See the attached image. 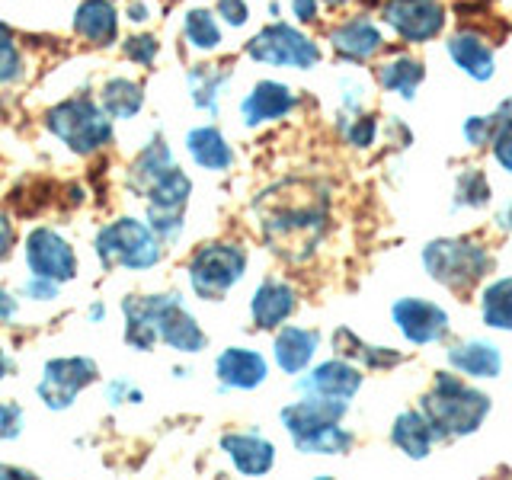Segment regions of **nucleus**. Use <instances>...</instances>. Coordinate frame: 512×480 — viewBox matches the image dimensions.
<instances>
[{
    "mask_svg": "<svg viewBox=\"0 0 512 480\" xmlns=\"http://www.w3.org/2000/svg\"><path fill=\"white\" fill-rule=\"evenodd\" d=\"M391 317L397 330L407 336L413 346H429L445 340L448 333V314L439 308V304L423 301V298H400L394 301Z\"/></svg>",
    "mask_w": 512,
    "mask_h": 480,
    "instance_id": "2eb2a0df",
    "label": "nucleus"
},
{
    "mask_svg": "<svg viewBox=\"0 0 512 480\" xmlns=\"http://www.w3.org/2000/svg\"><path fill=\"white\" fill-rule=\"evenodd\" d=\"M16 314H20V301L7 288H0V324H10Z\"/></svg>",
    "mask_w": 512,
    "mask_h": 480,
    "instance_id": "49530a36",
    "label": "nucleus"
},
{
    "mask_svg": "<svg viewBox=\"0 0 512 480\" xmlns=\"http://www.w3.org/2000/svg\"><path fill=\"white\" fill-rule=\"evenodd\" d=\"M244 55L256 64H269V68H292V71H311L320 64L324 52L304 29L272 20L244 45Z\"/></svg>",
    "mask_w": 512,
    "mask_h": 480,
    "instance_id": "9d476101",
    "label": "nucleus"
},
{
    "mask_svg": "<svg viewBox=\"0 0 512 480\" xmlns=\"http://www.w3.org/2000/svg\"><path fill=\"white\" fill-rule=\"evenodd\" d=\"M26 266L32 276L52 279L58 285L77 279V253L68 237H61L55 228H32L26 234Z\"/></svg>",
    "mask_w": 512,
    "mask_h": 480,
    "instance_id": "f8f14e48",
    "label": "nucleus"
},
{
    "mask_svg": "<svg viewBox=\"0 0 512 480\" xmlns=\"http://www.w3.org/2000/svg\"><path fill=\"white\" fill-rule=\"evenodd\" d=\"M250 0H215V16L221 26L244 29L250 23Z\"/></svg>",
    "mask_w": 512,
    "mask_h": 480,
    "instance_id": "4c0bfd02",
    "label": "nucleus"
},
{
    "mask_svg": "<svg viewBox=\"0 0 512 480\" xmlns=\"http://www.w3.org/2000/svg\"><path fill=\"white\" fill-rule=\"evenodd\" d=\"M496 221H500V228H503V231H509V228H512V205H509L506 212H503L500 218H496Z\"/></svg>",
    "mask_w": 512,
    "mask_h": 480,
    "instance_id": "3c124183",
    "label": "nucleus"
},
{
    "mask_svg": "<svg viewBox=\"0 0 512 480\" xmlns=\"http://www.w3.org/2000/svg\"><path fill=\"white\" fill-rule=\"evenodd\" d=\"M381 20L404 42L423 45L442 32L445 7H442V0H384Z\"/></svg>",
    "mask_w": 512,
    "mask_h": 480,
    "instance_id": "ddd939ff",
    "label": "nucleus"
},
{
    "mask_svg": "<svg viewBox=\"0 0 512 480\" xmlns=\"http://www.w3.org/2000/svg\"><path fill=\"white\" fill-rule=\"evenodd\" d=\"M295 106H298V93L288 84H282V80H256L244 93V100H240V122L247 128H260L292 116Z\"/></svg>",
    "mask_w": 512,
    "mask_h": 480,
    "instance_id": "4468645a",
    "label": "nucleus"
},
{
    "mask_svg": "<svg viewBox=\"0 0 512 480\" xmlns=\"http://www.w3.org/2000/svg\"><path fill=\"white\" fill-rule=\"evenodd\" d=\"M87 317L93 320V324H103V320H106V304L103 301H93L90 308H87Z\"/></svg>",
    "mask_w": 512,
    "mask_h": 480,
    "instance_id": "de8ad7c7",
    "label": "nucleus"
},
{
    "mask_svg": "<svg viewBox=\"0 0 512 480\" xmlns=\"http://www.w3.org/2000/svg\"><path fill=\"white\" fill-rule=\"evenodd\" d=\"M333 349H336V356H343L349 362H359L365 368H394V365L404 362V352L365 343L349 327H340L333 333Z\"/></svg>",
    "mask_w": 512,
    "mask_h": 480,
    "instance_id": "cd10ccee",
    "label": "nucleus"
},
{
    "mask_svg": "<svg viewBox=\"0 0 512 480\" xmlns=\"http://www.w3.org/2000/svg\"><path fill=\"white\" fill-rule=\"evenodd\" d=\"M343 135H346V141L352 144V148H372L375 135H378V119L368 116V112H356V116L346 119Z\"/></svg>",
    "mask_w": 512,
    "mask_h": 480,
    "instance_id": "e433bc0d",
    "label": "nucleus"
},
{
    "mask_svg": "<svg viewBox=\"0 0 512 480\" xmlns=\"http://www.w3.org/2000/svg\"><path fill=\"white\" fill-rule=\"evenodd\" d=\"M119 7L116 0H80L71 16V32L90 48L119 45Z\"/></svg>",
    "mask_w": 512,
    "mask_h": 480,
    "instance_id": "a211bd4d",
    "label": "nucleus"
},
{
    "mask_svg": "<svg viewBox=\"0 0 512 480\" xmlns=\"http://www.w3.org/2000/svg\"><path fill=\"white\" fill-rule=\"evenodd\" d=\"M26 426V413L20 404H10V400H0V442H13L23 436Z\"/></svg>",
    "mask_w": 512,
    "mask_h": 480,
    "instance_id": "58836bf2",
    "label": "nucleus"
},
{
    "mask_svg": "<svg viewBox=\"0 0 512 480\" xmlns=\"http://www.w3.org/2000/svg\"><path fill=\"white\" fill-rule=\"evenodd\" d=\"M423 266L436 282L452 288L458 295H468L471 288L493 269V256L484 244L468 237L432 240L423 247Z\"/></svg>",
    "mask_w": 512,
    "mask_h": 480,
    "instance_id": "1a4fd4ad",
    "label": "nucleus"
},
{
    "mask_svg": "<svg viewBox=\"0 0 512 480\" xmlns=\"http://www.w3.org/2000/svg\"><path fill=\"white\" fill-rule=\"evenodd\" d=\"M144 100H148L144 84H138L132 77H109L100 87V96H96V103H100V109L112 122H132L144 109Z\"/></svg>",
    "mask_w": 512,
    "mask_h": 480,
    "instance_id": "393cba45",
    "label": "nucleus"
},
{
    "mask_svg": "<svg viewBox=\"0 0 512 480\" xmlns=\"http://www.w3.org/2000/svg\"><path fill=\"white\" fill-rule=\"evenodd\" d=\"M183 42L192 48V52H218L221 42H224V32H221V23L215 10L208 7H192L186 10L183 16Z\"/></svg>",
    "mask_w": 512,
    "mask_h": 480,
    "instance_id": "c756f323",
    "label": "nucleus"
},
{
    "mask_svg": "<svg viewBox=\"0 0 512 480\" xmlns=\"http://www.w3.org/2000/svg\"><path fill=\"white\" fill-rule=\"evenodd\" d=\"M125 317V343L135 352H151L164 343L183 356H199L208 349V333L189 314L180 292H157V295H128L122 298Z\"/></svg>",
    "mask_w": 512,
    "mask_h": 480,
    "instance_id": "f03ea898",
    "label": "nucleus"
},
{
    "mask_svg": "<svg viewBox=\"0 0 512 480\" xmlns=\"http://www.w3.org/2000/svg\"><path fill=\"white\" fill-rule=\"evenodd\" d=\"M119 48H122V58L138 64V68H154L160 58V39L154 32H135V36L122 39Z\"/></svg>",
    "mask_w": 512,
    "mask_h": 480,
    "instance_id": "c9c22d12",
    "label": "nucleus"
},
{
    "mask_svg": "<svg viewBox=\"0 0 512 480\" xmlns=\"http://www.w3.org/2000/svg\"><path fill=\"white\" fill-rule=\"evenodd\" d=\"M490 202V183L484 170L477 167H468L461 170L458 176V186H455V205H464V208H480Z\"/></svg>",
    "mask_w": 512,
    "mask_h": 480,
    "instance_id": "f704fd0d",
    "label": "nucleus"
},
{
    "mask_svg": "<svg viewBox=\"0 0 512 480\" xmlns=\"http://www.w3.org/2000/svg\"><path fill=\"white\" fill-rule=\"evenodd\" d=\"M448 55H452L458 68L474 80L493 77V52L477 32H458V36L448 39Z\"/></svg>",
    "mask_w": 512,
    "mask_h": 480,
    "instance_id": "c85d7f7f",
    "label": "nucleus"
},
{
    "mask_svg": "<svg viewBox=\"0 0 512 480\" xmlns=\"http://www.w3.org/2000/svg\"><path fill=\"white\" fill-rule=\"evenodd\" d=\"M493 119H496L493 138H490L493 157L500 160V167L506 173H512V100H503L500 106H496L493 109Z\"/></svg>",
    "mask_w": 512,
    "mask_h": 480,
    "instance_id": "72a5a7b5",
    "label": "nucleus"
},
{
    "mask_svg": "<svg viewBox=\"0 0 512 480\" xmlns=\"http://www.w3.org/2000/svg\"><path fill=\"white\" fill-rule=\"evenodd\" d=\"M266 247L288 263H304L327 231V196L314 183L288 180L253 202Z\"/></svg>",
    "mask_w": 512,
    "mask_h": 480,
    "instance_id": "f257e3e1",
    "label": "nucleus"
},
{
    "mask_svg": "<svg viewBox=\"0 0 512 480\" xmlns=\"http://www.w3.org/2000/svg\"><path fill=\"white\" fill-rule=\"evenodd\" d=\"M250 253L234 240H212L202 244L186 263V279L199 301H221L231 288L247 276Z\"/></svg>",
    "mask_w": 512,
    "mask_h": 480,
    "instance_id": "6e6552de",
    "label": "nucleus"
},
{
    "mask_svg": "<svg viewBox=\"0 0 512 480\" xmlns=\"http://www.w3.org/2000/svg\"><path fill=\"white\" fill-rule=\"evenodd\" d=\"M288 7H292V16L301 26L317 23L320 16V0H288Z\"/></svg>",
    "mask_w": 512,
    "mask_h": 480,
    "instance_id": "c03bdc74",
    "label": "nucleus"
},
{
    "mask_svg": "<svg viewBox=\"0 0 512 480\" xmlns=\"http://www.w3.org/2000/svg\"><path fill=\"white\" fill-rule=\"evenodd\" d=\"M26 52L20 45V36L0 20V87H13V84H23L26 77Z\"/></svg>",
    "mask_w": 512,
    "mask_h": 480,
    "instance_id": "473e14b6",
    "label": "nucleus"
},
{
    "mask_svg": "<svg viewBox=\"0 0 512 480\" xmlns=\"http://www.w3.org/2000/svg\"><path fill=\"white\" fill-rule=\"evenodd\" d=\"M0 477H32V471L16 468V464H0Z\"/></svg>",
    "mask_w": 512,
    "mask_h": 480,
    "instance_id": "09e8293b",
    "label": "nucleus"
},
{
    "mask_svg": "<svg viewBox=\"0 0 512 480\" xmlns=\"http://www.w3.org/2000/svg\"><path fill=\"white\" fill-rule=\"evenodd\" d=\"M480 314H484L487 327L512 333V279H496L493 285L484 288V295H480Z\"/></svg>",
    "mask_w": 512,
    "mask_h": 480,
    "instance_id": "2f4dec72",
    "label": "nucleus"
},
{
    "mask_svg": "<svg viewBox=\"0 0 512 480\" xmlns=\"http://www.w3.org/2000/svg\"><path fill=\"white\" fill-rule=\"evenodd\" d=\"M330 48L336 55H340L343 61H352V64H365L372 61L381 48H384V36L381 29L368 20V16H352V20H343L336 23L330 32Z\"/></svg>",
    "mask_w": 512,
    "mask_h": 480,
    "instance_id": "aec40b11",
    "label": "nucleus"
},
{
    "mask_svg": "<svg viewBox=\"0 0 512 480\" xmlns=\"http://www.w3.org/2000/svg\"><path fill=\"white\" fill-rule=\"evenodd\" d=\"M42 125L77 157L100 154L116 138V122L90 96H68V100L48 106L42 112Z\"/></svg>",
    "mask_w": 512,
    "mask_h": 480,
    "instance_id": "423d86ee",
    "label": "nucleus"
},
{
    "mask_svg": "<svg viewBox=\"0 0 512 480\" xmlns=\"http://www.w3.org/2000/svg\"><path fill=\"white\" fill-rule=\"evenodd\" d=\"M61 292V285L52 282V279H42V276H32L29 272V279L23 282V295L32 298V301H55Z\"/></svg>",
    "mask_w": 512,
    "mask_h": 480,
    "instance_id": "a19ab883",
    "label": "nucleus"
},
{
    "mask_svg": "<svg viewBox=\"0 0 512 480\" xmlns=\"http://www.w3.org/2000/svg\"><path fill=\"white\" fill-rule=\"evenodd\" d=\"M93 253L106 272L128 269V272H148L164 260V244L157 240L148 221L141 218H116L106 221L93 237Z\"/></svg>",
    "mask_w": 512,
    "mask_h": 480,
    "instance_id": "0eeeda50",
    "label": "nucleus"
},
{
    "mask_svg": "<svg viewBox=\"0 0 512 480\" xmlns=\"http://www.w3.org/2000/svg\"><path fill=\"white\" fill-rule=\"evenodd\" d=\"M298 394H314V397H330V400H352L362 388V372L356 362L343 356L327 359L314 365L308 375L295 381Z\"/></svg>",
    "mask_w": 512,
    "mask_h": 480,
    "instance_id": "dca6fc26",
    "label": "nucleus"
},
{
    "mask_svg": "<svg viewBox=\"0 0 512 480\" xmlns=\"http://www.w3.org/2000/svg\"><path fill=\"white\" fill-rule=\"evenodd\" d=\"M106 400H109V407H119V404H141V391L132 388L125 378H116V381H109L106 384Z\"/></svg>",
    "mask_w": 512,
    "mask_h": 480,
    "instance_id": "79ce46f5",
    "label": "nucleus"
},
{
    "mask_svg": "<svg viewBox=\"0 0 512 480\" xmlns=\"http://www.w3.org/2000/svg\"><path fill=\"white\" fill-rule=\"evenodd\" d=\"M10 372H13V362H10V356H7V349L0 346V381H4Z\"/></svg>",
    "mask_w": 512,
    "mask_h": 480,
    "instance_id": "8fccbe9b",
    "label": "nucleus"
},
{
    "mask_svg": "<svg viewBox=\"0 0 512 480\" xmlns=\"http://www.w3.org/2000/svg\"><path fill=\"white\" fill-rule=\"evenodd\" d=\"M16 247V228H13V218L0 208V263L10 260V253Z\"/></svg>",
    "mask_w": 512,
    "mask_h": 480,
    "instance_id": "37998d69",
    "label": "nucleus"
},
{
    "mask_svg": "<svg viewBox=\"0 0 512 480\" xmlns=\"http://www.w3.org/2000/svg\"><path fill=\"white\" fill-rule=\"evenodd\" d=\"M298 308L295 288L282 279H263L250 298V320L260 330H279Z\"/></svg>",
    "mask_w": 512,
    "mask_h": 480,
    "instance_id": "412c9836",
    "label": "nucleus"
},
{
    "mask_svg": "<svg viewBox=\"0 0 512 480\" xmlns=\"http://www.w3.org/2000/svg\"><path fill=\"white\" fill-rule=\"evenodd\" d=\"M349 410V400H330L301 394V400L282 407L279 420L288 432V439L295 442L298 452L304 455H346L356 436L343 429V416Z\"/></svg>",
    "mask_w": 512,
    "mask_h": 480,
    "instance_id": "20e7f679",
    "label": "nucleus"
},
{
    "mask_svg": "<svg viewBox=\"0 0 512 480\" xmlns=\"http://www.w3.org/2000/svg\"><path fill=\"white\" fill-rule=\"evenodd\" d=\"M423 77H426L423 61L420 58H410V55H397V58L384 61L381 68H378V84L384 90L404 96V100H413L416 87L423 84Z\"/></svg>",
    "mask_w": 512,
    "mask_h": 480,
    "instance_id": "7c9ffc66",
    "label": "nucleus"
},
{
    "mask_svg": "<svg viewBox=\"0 0 512 480\" xmlns=\"http://www.w3.org/2000/svg\"><path fill=\"white\" fill-rule=\"evenodd\" d=\"M100 378V365L87 356H61V359H48L42 365V375L36 384V394L42 400V407L52 413H61L74 407V400L80 391L90 388V384Z\"/></svg>",
    "mask_w": 512,
    "mask_h": 480,
    "instance_id": "9b49d317",
    "label": "nucleus"
},
{
    "mask_svg": "<svg viewBox=\"0 0 512 480\" xmlns=\"http://www.w3.org/2000/svg\"><path fill=\"white\" fill-rule=\"evenodd\" d=\"M320 346V333L308 330V327H279L276 340H272V356H276V365L285 375H301L317 356Z\"/></svg>",
    "mask_w": 512,
    "mask_h": 480,
    "instance_id": "b1692460",
    "label": "nucleus"
},
{
    "mask_svg": "<svg viewBox=\"0 0 512 480\" xmlns=\"http://www.w3.org/2000/svg\"><path fill=\"white\" fill-rule=\"evenodd\" d=\"M420 413L429 420L432 432H436V442L471 436L487 420L490 397L468 388L452 372H436V381H432V388L420 400Z\"/></svg>",
    "mask_w": 512,
    "mask_h": 480,
    "instance_id": "39448f33",
    "label": "nucleus"
},
{
    "mask_svg": "<svg viewBox=\"0 0 512 480\" xmlns=\"http://www.w3.org/2000/svg\"><path fill=\"white\" fill-rule=\"evenodd\" d=\"M391 442L413 461H423L432 452V442H436V432H432L429 420L420 410H404L391 426Z\"/></svg>",
    "mask_w": 512,
    "mask_h": 480,
    "instance_id": "bb28decb",
    "label": "nucleus"
},
{
    "mask_svg": "<svg viewBox=\"0 0 512 480\" xmlns=\"http://www.w3.org/2000/svg\"><path fill=\"white\" fill-rule=\"evenodd\" d=\"M125 186L138 199L148 202V212L164 215H183L192 196V180L176 164L170 144L160 132H154L132 160V167L125 173Z\"/></svg>",
    "mask_w": 512,
    "mask_h": 480,
    "instance_id": "7ed1b4c3",
    "label": "nucleus"
},
{
    "mask_svg": "<svg viewBox=\"0 0 512 480\" xmlns=\"http://www.w3.org/2000/svg\"><path fill=\"white\" fill-rule=\"evenodd\" d=\"M215 378L218 391H256L269 378V362L263 359V352L247 349V346H228L218 352L215 359Z\"/></svg>",
    "mask_w": 512,
    "mask_h": 480,
    "instance_id": "f3484780",
    "label": "nucleus"
},
{
    "mask_svg": "<svg viewBox=\"0 0 512 480\" xmlns=\"http://www.w3.org/2000/svg\"><path fill=\"white\" fill-rule=\"evenodd\" d=\"M122 16L132 26H144V23H151V4H148V0H128Z\"/></svg>",
    "mask_w": 512,
    "mask_h": 480,
    "instance_id": "a18cd8bd",
    "label": "nucleus"
},
{
    "mask_svg": "<svg viewBox=\"0 0 512 480\" xmlns=\"http://www.w3.org/2000/svg\"><path fill=\"white\" fill-rule=\"evenodd\" d=\"M448 365L468 378H496L503 372V356L493 343L464 340L448 349Z\"/></svg>",
    "mask_w": 512,
    "mask_h": 480,
    "instance_id": "a878e982",
    "label": "nucleus"
},
{
    "mask_svg": "<svg viewBox=\"0 0 512 480\" xmlns=\"http://www.w3.org/2000/svg\"><path fill=\"white\" fill-rule=\"evenodd\" d=\"M186 154L205 173H224L234 167V148L218 125H196L186 132Z\"/></svg>",
    "mask_w": 512,
    "mask_h": 480,
    "instance_id": "5701e85b",
    "label": "nucleus"
},
{
    "mask_svg": "<svg viewBox=\"0 0 512 480\" xmlns=\"http://www.w3.org/2000/svg\"><path fill=\"white\" fill-rule=\"evenodd\" d=\"M218 448L228 455L234 471L244 474V477H263L272 471V464H276V445H272L269 439H263L256 429L224 432V436L218 439Z\"/></svg>",
    "mask_w": 512,
    "mask_h": 480,
    "instance_id": "6ab92c4d",
    "label": "nucleus"
},
{
    "mask_svg": "<svg viewBox=\"0 0 512 480\" xmlns=\"http://www.w3.org/2000/svg\"><path fill=\"white\" fill-rule=\"evenodd\" d=\"M493 112L490 116H471L468 122H464V138H468V144H474V148H487L490 138H493Z\"/></svg>",
    "mask_w": 512,
    "mask_h": 480,
    "instance_id": "ea45409f",
    "label": "nucleus"
},
{
    "mask_svg": "<svg viewBox=\"0 0 512 480\" xmlns=\"http://www.w3.org/2000/svg\"><path fill=\"white\" fill-rule=\"evenodd\" d=\"M231 77H234L231 64H212V61L189 64L186 68V90H189L192 106L208 112V116H218L221 96H224V90H228Z\"/></svg>",
    "mask_w": 512,
    "mask_h": 480,
    "instance_id": "4be33fe9",
    "label": "nucleus"
}]
</instances>
